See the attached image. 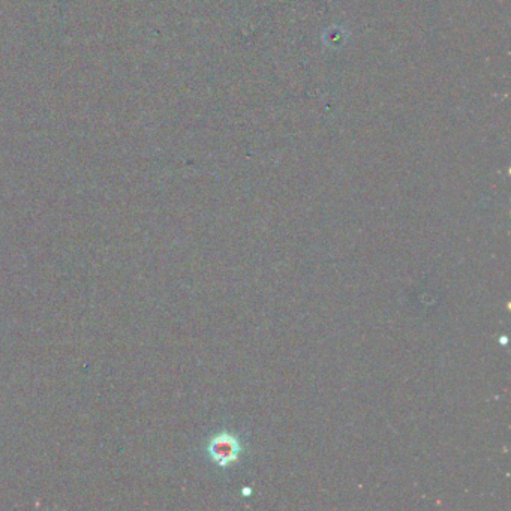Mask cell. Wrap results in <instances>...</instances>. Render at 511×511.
<instances>
[{
	"label": "cell",
	"instance_id": "obj_1",
	"mask_svg": "<svg viewBox=\"0 0 511 511\" xmlns=\"http://www.w3.org/2000/svg\"><path fill=\"white\" fill-rule=\"evenodd\" d=\"M207 453H209L210 459L216 465L227 468L234 462H237L242 453V446L234 435L228 432H220L219 435L212 438L209 446H207Z\"/></svg>",
	"mask_w": 511,
	"mask_h": 511
},
{
	"label": "cell",
	"instance_id": "obj_2",
	"mask_svg": "<svg viewBox=\"0 0 511 511\" xmlns=\"http://www.w3.org/2000/svg\"><path fill=\"white\" fill-rule=\"evenodd\" d=\"M243 493H244V495H251V489H244Z\"/></svg>",
	"mask_w": 511,
	"mask_h": 511
}]
</instances>
